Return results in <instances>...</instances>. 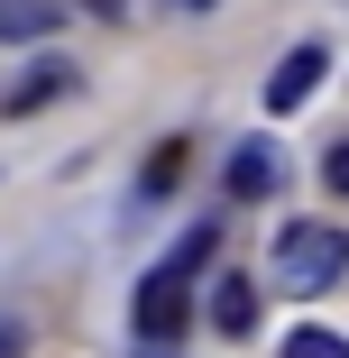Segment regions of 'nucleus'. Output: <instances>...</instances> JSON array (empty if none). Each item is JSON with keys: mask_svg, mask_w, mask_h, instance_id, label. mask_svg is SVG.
I'll list each match as a JSON object with an SVG mask.
<instances>
[{"mask_svg": "<svg viewBox=\"0 0 349 358\" xmlns=\"http://www.w3.org/2000/svg\"><path fill=\"white\" fill-rule=\"evenodd\" d=\"M212 248H221V230L212 221H202V230H184V248L166 257V266H148V275H138V340H148V349H166L175 331H184V313H193V275L202 266H212Z\"/></svg>", "mask_w": 349, "mask_h": 358, "instance_id": "nucleus-1", "label": "nucleus"}, {"mask_svg": "<svg viewBox=\"0 0 349 358\" xmlns=\"http://www.w3.org/2000/svg\"><path fill=\"white\" fill-rule=\"evenodd\" d=\"M340 266H349V239L331 230V221H294V230H276V257H266V275H276V294H322V285H340Z\"/></svg>", "mask_w": 349, "mask_h": 358, "instance_id": "nucleus-2", "label": "nucleus"}, {"mask_svg": "<svg viewBox=\"0 0 349 358\" xmlns=\"http://www.w3.org/2000/svg\"><path fill=\"white\" fill-rule=\"evenodd\" d=\"M322 74H331V46H322V37L285 46V64L266 74V110H276V120H285V110H304V101L322 92Z\"/></svg>", "mask_w": 349, "mask_h": 358, "instance_id": "nucleus-3", "label": "nucleus"}, {"mask_svg": "<svg viewBox=\"0 0 349 358\" xmlns=\"http://www.w3.org/2000/svg\"><path fill=\"white\" fill-rule=\"evenodd\" d=\"M221 184H230V202H266L276 184H285V148H276V138H239Z\"/></svg>", "mask_w": 349, "mask_h": 358, "instance_id": "nucleus-4", "label": "nucleus"}, {"mask_svg": "<svg viewBox=\"0 0 349 358\" xmlns=\"http://www.w3.org/2000/svg\"><path fill=\"white\" fill-rule=\"evenodd\" d=\"M83 74H74V64H28V74H19V92H10V120H28V110H46V101H64V92H74Z\"/></svg>", "mask_w": 349, "mask_h": 358, "instance_id": "nucleus-5", "label": "nucleus"}, {"mask_svg": "<svg viewBox=\"0 0 349 358\" xmlns=\"http://www.w3.org/2000/svg\"><path fill=\"white\" fill-rule=\"evenodd\" d=\"M212 331H221V340H248V331H257V285H248V275H221V285H212Z\"/></svg>", "mask_w": 349, "mask_h": 358, "instance_id": "nucleus-6", "label": "nucleus"}, {"mask_svg": "<svg viewBox=\"0 0 349 358\" xmlns=\"http://www.w3.org/2000/svg\"><path fill=\"white\" fill-rule=\"evenodd\" d=\"M64 10H55V0H0V37H10V46H28V37H46Z\"/></svg>", "mask_w": 349, "mask_h": 358, "instance_id": "nucleus-7", "label": "nucleus"}, {"mask_svg": "<svg viewBox=\"0 0 349 358\" xmlns=\"http://www.w3.org/2000/svg\"><path fill=\"white\" fill-rule=\"evenodd\" d=\"M276 358H349V340H340V331H322V322H294Z\"/></svg>", "mask_w": 349, "mask_h": 358, "instance_id": "nucleus-8", "label": "nucleus"}, {"mask_svg": "<svg viewBox=\"0 0 349 358\" xmlns=\"http://www.w3.org/2000/svg\"><path fill=\"white\" fill-rule=\"evenodd\" d=\"M175 175H184V138H166V148L148 157V175H138V193H175Z\"/></svg>", "mask_w": 349, "mask_h": 358, "instance_id": "nucleus-9", "label": "nucleus"}, {"mask_svg": "<svg viewBox=\"0 0 349 358\" xmlns=\"http://www.w3.org/2000/svg\"><path fill=\"white\" fill-rule=\"evenodd\" d=\"M322 184H331V193H349V129L322 148Z\"/></svg>", "mask_w": 349, "mask_h": 358, "instance_id": "nucleus-10", "label": "nucleus"}, {"mask_svg": "<svg viewBox=\"0 0 349 358\" xmlns=\"http://www.w3.org/2000/svg\"><path fill=\"white\" fill-rule=\"evenodd\" d=\"M55 10H92V19H129V0H55Z\"/></svg>", "mask_w": 349, "mask_h": 358, "instance_id": "nucleus-11", "label": "nucleus"}, {"mask_svg": "<svg viewBox=\"0 0 349 358\" xmlns=\"http://www.w3.org/2000/svg\"><path fill=\"white\" fill-rule=\"evenodd\" d=\"M19 349H28V331H19V322H0V358H19Z\"/></svg>", "mask_w": 349, "mask_h": 358, "instance_id": "nucleus-12", "label": "nucleus"}, {"mask_svg": "<svg viewBox=\"0 0 349 358\" xmlns=\"http://www.w3.org/2000/svg\"><path fill=\"white\" fill-rule=\"evenodd\" d=\"M166 10H184V19H202V10H212V0H166Z\"/></svg>", "mask_w": 349, "mask_h": 358, "instance_id": "nucleus-13", "label": "nucleus"}]
</instances>
